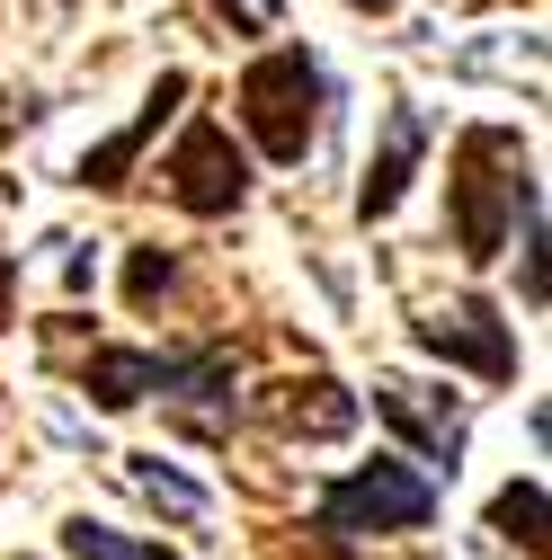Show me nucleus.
<instances>
[{
  "mask_svg": "<svg viewBox=\"0 0 552 560\" xmlns=\"http://www.w3.org/2000/svg\"><path fill=\"white\" fill-rule=\"evenodd\" d=\"M419 338L437 347V357H472L481 374H508V365H517V347H508V329H499L491 312H446V320H428Z\"/></svg>",
  "mask_w": 552,
  "mask_h": 560,
  "instance_id": "nucleus-5",
  "label": "nucleus"
},
{
  "mask_svg": "<svg viewBox=\"0 0 552 560\" xmlns=\"http://www.w3.org/2000/svg\"><path fill=\"white\" fill-rule=\"evenodd\" d=\"M312 98H321V72H312V54H267V62H250V81H241V116H250V133L267 143V161H303V143H312Z\"/></svg>",
  "mask_w": 552,
  "mask_h": 560,
  "instance_id": "nucleus-2",
  "label": "nucleus"
},
{
  "mask_svg": "<svg viewBox=\"0 0 552 560\" xmlns=\"http://www.w3.org/2000/svg\"><path fill=\"white\" fill-rule=\"evenodd\" d=\"M276 418H286V436H338V428L357 418V400L338 392V383H286Z\"/></svg>",
  "mask_w": 552,
  "mask_h": 560,
  "instance_id": "nucleus-7",
  "label": "nucleus"
},
{
  "mask_svg": "<svg viewBox=\"0 0 552 560\" xmlns=\"http://www.w3.org/2000/svg\"><path fill=\"white\" fill-rule=\"evenodd\" d=\"M508 133H463V178H455V232H463V258H491L508 214H517V178H491Z\"/></svg>",
  "mask_w": 552,
  "mask_h": 560,
  "instance_id": "nucleus-3",
  "label": "nucleus"
},
{
  "mask_svg": "<svg viewBox=\"0 0 552 560\" xmlns=\"http://www.w3.org/2000/svg\"><path fill=\"white\" fill-rule=\"evenodd\" d=\"M161 285H170V258H152V249H143V258H134V303H152Z\"/></svg>",
  "mask_w": 552,
  "mask_h": 560,
  "instance_id": "nucleus-12",
  "label": "nucleus"
},
{
  "mask_svg": "<svg viewBox=\"0 0 552 560\" xmlns=\"http://www.w3.org/2000/svg\"><path fill=\"white\" fill-rule=\"evenodd\" d=\"M143 489H152L161 508H179V516H205V489H196V480H179V471H161V463H143Z\"/></svg>",
  "mask_w": 552,
  "mask_h": 560,
  "instance_id": "nucleus-11",
  "label": "nucleus"
},
{
  "mask_svg": "<svg viewBox=\"0 0 552 560\" xmlns=\"http://www.w3.org/2000/svg\"><path fill=\"white\" fill-rule=\"evenodd\" d=\"M241 187H250V170L232 152V133L215 116H196L187 143H179V161H170V196L187 205V214H223V205H241Z\"/></svg>",
  "mask_w": 552,
  "mask_h": 560,
  "instance_id": "nucleus-4",
  "label": "nucleus"
},
{
  "mask_svg": "<svg viewBox=\"0 0 552 560\" xmlns=\"http://www.w3.org/2000/svg\"><path fill=\"white\" fill-rule=\"evenodd\" d=\"M375 409L392 418V428H410L428 445V463H455V445H463V418L455 409H428L419 400V383H375Z\"/></svg>",
  "mask_w": 552,
  "mask_h": 560,
  "instance_id": "nucleus-6",
  "label": "nucleus"
},
{
  "mask_svg": "<svg viewBox=\"0 0 552 560\" xmlns=\"http://www.w3.org/2000/svg\"><path fill=\"white\" fill-rule=\"evenodd\" d=\"M62 534H72V551H81V560H152L143 542H125L116 525H90V516H72V525H62Z\"/></svg>",
  "mask_w": 552,
  "mask_h": 560,
  "instance_id": "nucleus-9",
  "label": "nucleus"
},
{
  "mask_svg": "<svg viewBox=\"0 0 552 560\" xmlns=\"http://www.w3.org/2000/svg\"><path fill=\"white\" fill-rule=\"evenodd\" d=\"M410 161H419V116H392V143H383V161H375V178H366V214H392L401 205V187H410Z\"/></svg>",
  "mask_w": 552,
  "mask_h": 560,
  "instance_id": "nucleus-8",
  "label": "nucleus"
},
{
  "mask_svg": "<svg viewBox=\"0 0 552 560\" xmlns=\"http://www.w3.org/2000/svg\"><path fill=\"white\" fill-rule=\"evenodd\" d=\"M491 516H499V534H526V542H534V534H543V489H534V480H526V489H499Z\"/></svg>",
  "mask_w": 552,
  "mask_h": 560,
  "instance_id": "nucleus-10",
  "label": "nucleus"
},
{
  "mask_svg": "<svg viewBox=\"0 0 552 560\" xmlns=\"http://www.w3.org/2000/svg\"><path fill=\"white\" fill-rule=\"evenodd\" d=\"M437 508V489L419 471H401V463H366L348 480H330V499H321V534H419Z\"/></svg>",
  "mask_w": 552,
  "mask_h": 560,
  "instance_id": "nucleus-1",
  "label": "nucleus"
}]
</instances>
